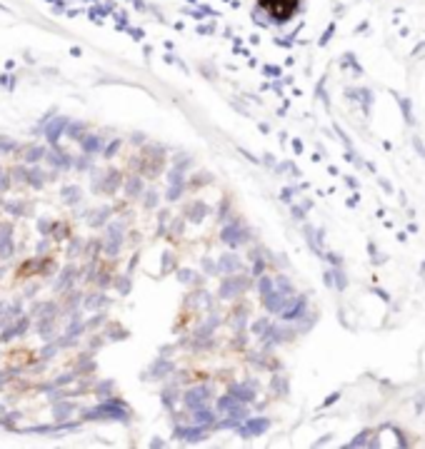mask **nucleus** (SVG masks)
<instances>
[{"instance_id":"obj_1","label":"nucleus","mask_w":425,"mask_h":449,"mask_svg":"<svg viewBox=\"0 0 425 449\" xmlns=\"http://www.w3.org/2000/svg\"><path fill=\"white\" fill-rule=\"evenodd\" d=\"M395 100H398V105H400V110H403V117H405V122H408V125H413L415 120H413V110H410V100H408V98H400V95H395Z\"/></svg>"},{"instance_id":"obj_2","label":"nucleus","mask_w":425,"mask_h":449,"mask_svg":"<svg viewBox=\"0 0 425 449\" xmlns=\"http://www.w3.org/2000/svg\"><path fill=\"white\" fill-rule=\"evenodd\" d=\"M368 444H375V437H373V432H363L358 439H353L350 442V447H368Z\"/></svg>"},{"instance_id":"obj_3","label":"nucleus","mask_w":425,"mask_h":449,"mask_svg":"<svg viewBox=\"0 0 425 449\" xmlns=\"http://www.w3.org/2000/svg\"><path fill=\"white\" fill-rule=\"evenodd\" d=\"M413 147L418 150V155H420V157H425V145H423V142H420V137H415V135H413Z\"/></svg>"},{"instance_id":"obj_4","label":"nucleus","mask_w":425,"mask_h":449,"mask_svg":"<svg viewBox=\"0 0 425 449\" xmlns=\"http://www.w3.org/2000/svg\"><path fill=\"white\" fill-rule=\"evenodd\" d=\"M380 187H382V190H385V192H388V195H393V185H390V182H388L385 177H380Z\"/></svg>"},{"instance_id":"obj_5","label":"nucleus","mask_w":425,"mask_h":449,"mask_svg":"<svg viewBox=\"0 0 425 449\" xmlns=\"http://www.w3.org/2000/svg\"><path fill=\"white\" fill-rule=\"evenodd\" d=\"M375 294H380V297H382V299H390V297H388V292H385V290H375Z\"/></svg>"}]
</instances>
